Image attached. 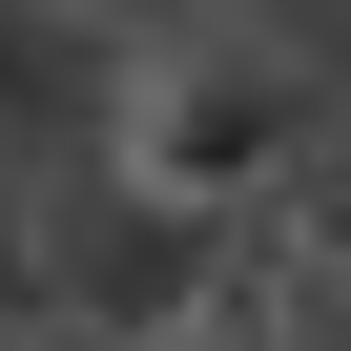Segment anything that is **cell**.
Segmentation results:
<instances>
[{"label":"cell","mask_w":351,"mask_h":351,"mask_svg":"<svg viewBox=\"0 0 351 351\" xmlns=\"http://www.w3.org/2000/svg\"><path fill=\"white\" fill-rule=\"evenodd\" d=\"M310 104H330V83H310L289 21H186V42H145V62H124L104 165H124L145 207H207V228H228V207H269L289 165H310Z\"/></svg>","instance_id":"cell-1"},{"label":"cell","mask_w":351,"mask_h":351,"mask_svg":"<svg viewBox=\"0 0 351 351\" xmlns=\"http://www.w3.org/2000/svg\"><path fill=\"white\" fill-rule=\"evenodd\" d=\"M207 269H228L207 207H145V186H124V207H42V289H62L83 330H186Z\"/></svg>","instance_id":"cell-2"},{"label":"cell","mask_w":351,"mask_h":351,"mask_svg":"<svg viewBox=\"0 0 351 351\" xmlns=\"http://www.w3.org/2000/svg\"><path fill=\"white\" fill-rule=\"evenodd\" d=\"M0 310H42V207H21V165H0Z\"/></svg>","instance_id":"cell-3"},{"label":"cell","mask_w":351,"mask_h":351,"mask_svg":"<svg viewBox=\"0 0 351 351\" xmlns=\"http://www.w3.org/2000/svg\"><path fill=\"white\" fill-rule=\"evenodd\" d=\"M0 124H21V21H0Z\"/></svg>","instance_id":"cell-4"},{"label":"cell","mask_w":351,"mask_h":351,"mask_svg":"<svg viewBox=\"0 0 351 351\" xmlns=\"http://www.w3.org/2000/svg\"><path fill=\"white\" fill-rule=\"evenodd\" d=\"M83 21H165V0H83Z\"/></svg>","instance_id":"cell-5"}]
</instances>
